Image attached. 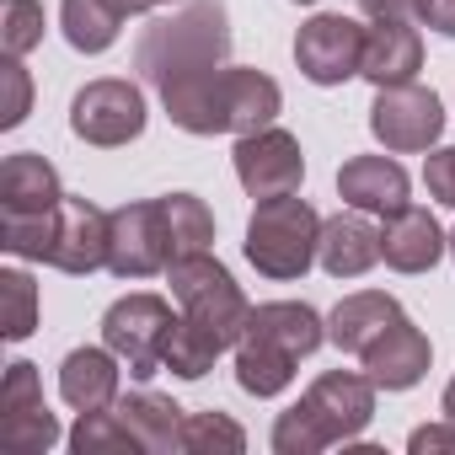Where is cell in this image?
Returning a JSON list of instances; mask_svg holds the SVG:
<instances>
[{
  "label": "cell",
  "mask_w": 455,
  "mask_h": 455,
  "mask_svg": "<svg viewBox=\"0 0 455 455\" xmlns=\"http://www.w3.org/2000/svg\"><path fill=\"white\" fill-rule=\"evenodd\" d=\"M225 0H182V12L156 17L134 44V70L161 92L166 113L188 134H231L225 76H231Z\"/></svg>",
  "instance_id": "obj_1"
},
{
  "label": "cell",
  "mask_w": 455,
  "mask_h": 455,
  "mask_svg": "<svg viewBox=\"0 0 455 455\" xmlns=\"http://www.w3.org/2000/svg\"><path fill=\"white\" fill-rule=\"evenodd\" d=\"M370 418H375V380L327 370L311 380V391L290 412H279L274 450L279 455H322L332 444H354L370 428Z\"/></svg>",
  "instance_id": "obj_2"
},
{
  "label": "cell",
  "mask_w": 455,
  "mask_h": 455,
  "mask_svg": "<svg viewBox=\"0 0 455 455\" xmlns=\"http://www.w3.org/2000/svg\"><path fill=\"white\" fill-rule=\"evenodd\" d=\"M316 247H322V214L306 198L295 193L258 198L247 220V263L263 279H300L316 263Z\"/></svg>",
  "instance_id": "obj_3"
},
{
  "label": "cell",
  "mask_w": 455,
  "mask_h": 455,
  "mask_svg": "<svg viewBox=\"0 0 455 455\" xmlns=\"http://www.w3.org/2000/svg\"><path fill=\"white\" fill-rule=\"evenodd\" d=\"M166 279H172V295L182 300V316L193 327H204L220 348H236L242 343L252 306H247L242 284L231 279L225 263H214L209 252H193V258L166 263Z\"/></svg>",
  "instance_id": "obj_4"
},
{
  "label": "cell",
  "mask_w": 455,
  "mask_h": 455,
  "mask_svg": "<svg viewBox=\"0 0 455 455\" xmlns=\"http://www.w3.org/2000/svg\"><path fill=\"white\" fill-rule=\"evenodd\" d=\"M172 327H177L172 306L161 295H145L140 290V295H124V300L108 306L102 343L129 364L134 380H150L156 370H166V338H172Z\"/></svg>",
  "instance_id": "obj_5"
},
{
  "label": "cell",
  "mask_w": 455,
  "mask_h": 455,
  "mask_svg": "<svg viewBox=\"0 0 455 455\" xmlns=\"http://www.w3.org/2000/svg\"><path fill=\"white\" fill-rule=\"evenodd\" d=\"M370 134L396 150V156H418L428 145H439L444 134V102L428 92V86H380L375 92V108H370Z\"/></svg>",
  "instance_id": "obj_6"
},
{
  "label": "cell",
  "mask_w": 455,
  "mask_h": 455,
  "mask_svg": "<svg viewBox=\"0 0 455 455\" xmlns=\"http://www.w3.org/2000/svg\"><path fill=\"white\" fill-rule=\"evenodd\" d=\"M364 33H370V28H359L354 17H338V12L311 17V22L295 33V65H300V76L316 81V86H343V81H354L359 65H364Z\"/></svg>",
  "instance_id": "obj_7"
},
{
  "label": "cell",
  "mask_w": 455,
  "mask_h": 455,
  "mask_svg": "<svg viewBox=\"0 0 455 455\" xmlns=\"http://www.w3.org/2000/svg\"><path fill=\"white\" fill-rule=\"evenodd\" d=\"M70 129L86 145H102V150L129 145L145 129V92L134 81H92L70 102Z\"/></svg>",
  "instance_id": "obj_8"
},
{
  "label": "cell",
  "mask_w": 455,
  "mask_h": 455,
  "mask_svg": "<svg viewBox=\"0 0 455 455\" xmlns=\"http://www.w3.org/2000/svg\"><path fill=\"white\" fill-rule=\"evenodd\" d=\"M166 263H172V236H166V214H161V198L113 209L108 268H113L118 279H150V274H161Z\"/></svg>",
  "instance_id": "obj_9"
},
{
  "label": "cell",
  "mask_w": 455,
  "mask_h": 455,
  "mask_svg": "<svg viewBox=\"0 0 455 455\" xmlns=\"http://www.w3.org/2000/svg\"><path fill=\"white\" fill-rule=\"evenodd\" d=\"M236 177L252 198H279V193H300V177H306V156H300V140L284 134V129H258V134H242L236 140Z\"/></svg>",
  "instance_id": "obj_10"
},
{
  "label": "cell",
  "mask_w": 455,
  "mask_h": 455,
  "mask_svg": "<svg viewBox=\"0 0 455 455\" xmlns=\"http://www.w3.org/2000/svg\"><path fill=\"white\" fill-rule=\"evenodd\" d=\"M108 236H113V214H102L86 198H65L49 268H60V274H97V268H108Z\"/></svg>",
  "instance_id": "obj_11"
},
{
  "label": "cell",
  "mask_w": 455,
  "mask_h": 455,
  "mask_svg": "<svg viewBox=\"0 0 455 455\" xmlns=\"http://www.w3.org/2000/svg\"><path fill=\"white\" fill-rule=\"evenodd\" d=\"M359 359H364V375H370L380 391H412V386L428 375L434 348H428V338H423L407 316H396Z\"/></svg>",
  "instance_id": "obj_12"
},
{
  "label": "cell",
  "mask_w": 455,
  "mask_h": 455,
  "mask_svg": "<svg viewBox=\"0 0 455 455\" xmlns=\"http://www.w3.org/2000/svg\"><path fill=\"white\" fill-rule=\"evenodd\" d=\"M450 236L439 231V220L428 209H396L386 214V231H380V258L396 268V274H428L439 258H444Z\"/></svg>",
  "instance_id": "obj_13"
},
{
  "label": "cell",
  "mask_w": 455,
  "mask_h": 455,
  "mask_svg": "<svg viewBox=\"0 0 455 455\" xmlns=\"http://www.w3.org/2000/svg\"><path fill=\"white\" fill-rule=\"evenodd\" d=\"M407 188L412 182H407V172L391 156H354L338 172L343 204H354L364 214H396V209H407Z\"/></svg>",
  "instance_id": "obj_14"
},
{
  "label": "cell",
  "mask_w": 455,
  "mask_h": 455,
  "mask_svg": "<svg viewBox=\"0 0 455 455\" xmlns=\"http://www.w3.org/2000/svg\"><path fill=\"white\" fill-rule=\"evenodd\" d=\"M316 263L332 274V279H359L380 263V231L359 214H332L322 220V247H316Z\"/></svg>",
  "instance_id": "obj_15"
},
{
  "label": "cell",
  "mask_w": 455,
  "mask_h": 455,
  "mask_svg": "<svg viewBox=\"0 0 455 455\" xmlns=\"http://www.w3.org/2000/svg\"><path fill=\"white\" fill-rule=\"evenodd\" d=\"M423 70V38L407 22H375L364 33V65L359 76L380 92V86H402Z\"/></svg>",
  "instance_id": "obj_16"
},
{
  "label": "cell",
  "mask_w": 455,
  "mask_h": 455,
  "mask_svg": "<svg viewBox=\"0 0 455 455\" xmlns=\"http://www.w3.org/2000/svg\"><path fill=\"white\" fill-rule=\"evenodd\" d=\"M118 354L102 343V348H76L65 354L60 364V396L76 407V412H97V407H113L118 402Z\"/></svg>",
  "instance_id": "obj_17"
},
{
  "label": "cell",
  "mask_w": 455,
  "mask_h": 455,
  "mask_svg": "<svg viewBox=\"0 0 455 455\" xmlns=\"http://www.w3.org/2000/svg\"><path fill=\"white\" fill-rule=\"evenodd\" d=\"M65 193H60V172L22 150V156H6V166H0V214H49L60 209Z\"/></svg>",
  "instance_id": "obj_18"
},
{
  "label": "cell",
  "mask_w": 455,
  "mask_h": 455,
  "mask_svg": "<svg viewBox=\"0 0 455 455\" xmlns=\"http://www.w3.org/2000/svg\"><path fill=\"white\" fill-rule=\"evenodd\" d=\"M279 108H284V92H279L274 76L231 65V76H225V124H231L236 140L268 129V124L279 118Z\"/></svg>",
  "instance_id": "obj_19"
},
{
  "label": "cell",
  "mask_w": 455,
  "mask_h": 455,
  "mask_svg": "<svg viewBox=\"0 0 455 455\" xmlns=\"http://www.w3.org/2000/svg\"><path fill=\"white\" fill-rule=\"evenodd\" d=\"M402 316V306L391 300V295H380V290H359V295H348V300H338V311L327 316V338L343 348V354H364L391 322Z\"/></svg>",
  "instance_id": "obj_20"
},
{
  "label": "cell",
  "mask_w": 455,
  "mask_h": 455,
  "mask_svg": "<svg viewBox=\"0 0 455 455\" xmlns=\"http://www.w3.org/2000/svg\"><path fill=\"white\" fill-rule=\"evenodd\" d=\"M247 332H252V338L279 343V348H284V354H295V359H306V354H316V348H322L327 322H322L311 306H300V300H274V306H258V311L247 316ZM247 332H242V338H247Z\"/></svg>",
  "instance_id": "obj_21"
},
{
  "label": "cell",
  "mask_w": 455,
  "mask_h": 455,
  "mask_svg": "<svg viewBox=\"0 0 455 455\" xmlns=\"http://www.w3.org/2000/svg\"><path fill=\"white\" fill-rule=\"evenodd\" d=\"M118 412H124V423L134 428V439H140L145 455H166V450H177V434H182V418H188V412H182L172 396L129 391V396L118 402Z\"/></svg>",
  "instance_id": "obj_22"
},
{
  "label": "cell",
  "mask_w": 455,
  "mask_h": 455,
  "mask_svg": "<svg viewBox=\"0 0 455 455\" xmlns=\"http://www.w3.org/2000/svg\"><path fill=\"white\" fill-rule=\"evenodd\" d=\"M295 354H284L279 343H268V338H242L236 343V386L247 391V396H279V391H290V380H295Z\"/></svg>",
  "instance_id": "obj_23"
},
{
  "label": "cell",
  "mask_w": 455,
  "mask_h": 455,
  "mask_svg": "<svg viewBox=\"0 0 455 455\" xmlns=\"http://www.w3.org/2000/svg\"><path fill=\"white\" fill-rule=\"evenodd\" d=\"M60 28H65L70 49H81V54H102V49L118 44V33H124V12L113 6V0H65V6H60Z\"/></svg>",
  "instance_id": "obj_24"
},
{
  "label": "cell",
  "mask_w": 455,
  "mask_h": 455,
  "mask_svg": "<svg viewBox=\"0 0 455 455\" xmlns=\"http://www.w3.org/2000/svg\"><path fill=\"white\" fill-rule=\"evenodd\" d=\"M161 214H166V236H172V263L177 258H193V252H209V242H214V214L204 209V198L166 193L161 198Z\"/></svg>",
  "instance_id": "obj_25"
},
{
  "label": "cell",
  "mask_w": 455,
  "mask_h": 455,
  "mask_svg": "<svg viewBox=\"0 0 455 455\" xmlns=\"http://www.w3.org/2000/svg\"><path fill=\"white\" fill-rule=\"evenodd\" d=\"M70 450L76 455H134L140 439L118 407H97V412H81V423L70 428Z\"/></svg>",
  "instance_id": "obj_26"
},
{
  "label": "cell",
  "mask_w": 455,
  "mask_h": 455,
  "mask_svg": "<svg viewBox=\"0 0 455 455\" xmlns=\"http://www.w3.org/2000/svg\"><path fill=\"white\" fill-rule=\"evenodd\" d=\"M177 450L188 455H242L247 450V434L236 418H225V412H188L182 418V434H177Z\"/></svg>",
  "instance_id": "obj_27"
},
{
  "label": "cell",
  "mask_w": 455,
  "mask_h": 455,
  "mask_svg": "<svg viewBox=\"0 0 455 455\" xmlns=\"http://www.w3.org/2000/svg\"><path fill=\"white\" fill-rule=\"evenodd\" d=\"M220 354H225V348H220L204 327H193L188 316H177V327H172V338H166V370H172L177 380H204Z\"/></svg>",
  "instance_id": "obj_28"
},
{
  "label": "cell",
  "mask_w": 455,
  "mask_h": 455,
  "mask_svg": "<svg viewBox=\"0 0 455 455\" xmlns=\"http://www.w3.org/2000/svg\"><path fill=\"white\" fill-rule=\"evenodd\" d=\"M54 439H60V423H54V412L44 402L22 407V412H0V444L12 455H44Z\"/></svg>",
  "instance_id": "obj_29"
},
{
  "label": "cell",
  "mask_w": 455,
  "mask_h": 455,
  "mask_svg": "<svg viewBox=\"0 0 455 455\" xmlns=\"http://www.w3.org/2000/svg\"><path fill=\"white\" fill-rule=\"evenodd\" d=\"M44 44V0H6L0 6V54H33Z\"/></svg>",
  "instance_id": "obj_30"
},
{
  "label": "cell",
  "mask_w": 455,
  "mask_h": 455,
  "mask_svg": "<svg viewBox=\"0 0 455 455\" xmlns=\"http://www.w3.org/2000/svg\"><path fill=\"white\" fill-rule=\"evenodd\" d=\"M0 300H6V343H22V338H33V327H38V284L22 274V268H6L0 274Z\"/></svg>",
  "instance_id": "obj_31"
},
{
  "label": "cell",
  "mask_w": 455,
  "mask_h": 455,
  "mask_svg": "<svg viewBox=\"0 0 455 455\" xmlns=\"http://www.w3.org/2000/svg\"><path fill=\"white\" fill-rule=\"evenodd\" d=\"M0 86H6V108H0V129H17L33 108V81L22 70V60L6 54V65H0Z\"/></svg>",
  "instance_id": "obj_32"
},
{
  "label": "cell",
  "mask_w": 455,
  "mask_h": 455,
  "mask_svg": "<svg viewBox=\"0 0 455 455\" xmlns=\"http://www.w3.org/2000/svg\"><path fill=\"white\" fill-rule=\"evenodd\" d=\"M423 182H428V198H439V204L455 209V145L450 150H434L423 161Z\"/></svg>",
  "instance_id": "obj_33"
},
{
  "label": "cell",
  "mask_w": 455,
  "mask_h": 455,
  "mask_svg": "<svg viewBox=\"0 0 455 455\" xmlns=\"http://www.w3.org/2000/svg\"><path fill=\"white\" fill-rule=\"evenodd\" d=\"M407 444H412V455H428V450L434 455H455V423L450 418L444 423H423V428H412Z\"/></svg>",
  "instance_id": "obj_34"
},
{
  "label": "cell",
  "mask_w": 455,
  "mask_h": 455,
  "mask_svg": "<svg viewBox=\"0 0 455 455\" xmlns=\"http://www.w3.org/2000/svg\"><path fill=\"white\" fill-rule=\"evenodd\" d=\"M418 17H423V28L455 38V0H418Z\"/></svg>",
  "instance_id": "obj_35"
},
{
  "label": "cell",
  "mask_w": 455,
  "mask_h": 455,
  "mask_svg": "<svg viewBox=\"0 0 455 455\" xmlns=\"http://www.w3.org/2000/svg\"><path fill=\"white\" fill-rule=\"evenodd\" d=\"M359 6L375 17V22H407L418 12V0H359Z\"/></svg>",
  "instance_id": "obj_36"
},
{
  "label": "cell",
  "mask_w": 455,
  "mask_h": 455,
  "mask_svg": "<svg viewBox=\"0 0 455 455\" xmlns=\"http://www.w3.org/2000/svg\"><path fill=\"white\" fill-rule=\"evenodd\" d=\"M124 17H140V12H156V6H172V0H113Z\"/></svg>",
  "instance_id": "obj_37"
},
{
  "label": "cell",
  "mask_w": 455,
  "mask_h": 455,
  "mask_svg": "<svg viewBox=\"0 0 455 455\" xmlns=\"http://www.w3.org/2000/svg\"><path fill=\"white\" fill-rule=\"evenodd\" d=\"M444 418H450V423H455V380H450V386H444Z\"/></svg>",
  "instance_id": "obj_38"
},
{
  "label": "cell",
  "mask_w": 455,
  "mask_h": 455,
  "mask_svg": "<svg viewBox=\"0 0 455 455\" xmlns=\"http://www.w3.org/2000/svg\"><path fill=\"white\" fill-rule=\"evenodd\" d=\"M450 258H455V231H450Z\"/></svg>",
  "instance_id": "obj_39"
},
{
  "label": "cell",
  "mask_w": 455,
  "mask_h": 455,
  "mask_svg": "<svg viewBox=\"0 0 455 455\" xmlns=\"http://www.w3.org/2000/svg\"><path fill=\"white\" fill-rule=\"evenodd\" d=\"M300 6H311V0H300Z\"/></svg>",
  "instance_id": "obj_40"
}]
</instances>
